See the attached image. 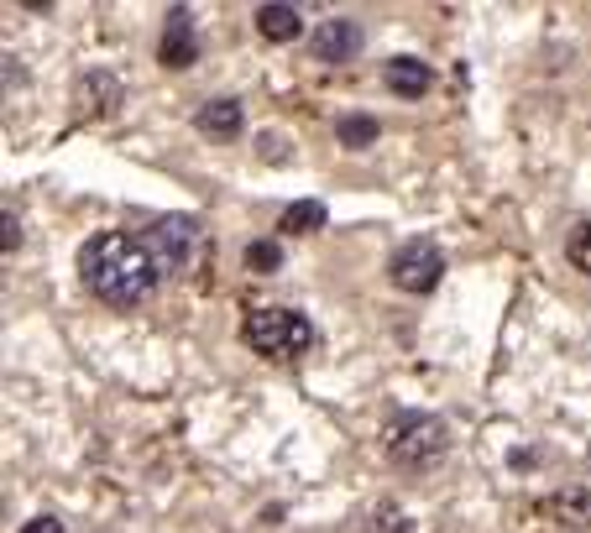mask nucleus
Listing matches in <instances>:
<instances>
[{"mask_svg":"<svg viewBox=\"0 0 591 533\" xmlns=\"http://www.w3.org/2000/svg\"><path fill=\"white\" fill-rule=\"evenodd\" d=\"M393 283L403 288V293H429L440 283V272H445V257H440V246L435 241H403L398 251H393Z\"/></svg>","mask_w":591,"mask_h":533,"instance_id":"5","label":"nucleus"},{"mask_svg":"<svg viewBox=\"0 0 591 533\" xmlns=\"http://www.w3.org/2000/svg\"><path fill=\"white\" fill-rule=\"evenodd\" d=\"M257 32L267 42H293L304 32V16H299V6H262L257 11Z\"/></svg>","mask_w":591,"mask_h":533,"instance_id":"10","label":"nucleus"},{"mask_svg":"<svg viewBox=\"0 0 591 533\" xmlns=\"http://www.w3.org/2000/svg\"><path fill=\"white\" fill-rule=\"evenodd\" d=\"M377 121L372 115H340L335 121V136H340V147H351V152H367L372 142H377Z\"/></svg>","mask_w":591,"mask_h":533,"instance_id":"12","label":"nucleus"},{"mask_svg":"<svg viewBox=\"0 0 591 533\" xmlns=\"http://www.w3.org/2000/svg\"><path fill=\"white\" fill-rule=\"evenodd\" d=\"M257 152H262L267 162H288V136H278V131H262V136H257Z\"/></svg>","mask_w":591,"mask_h":533,"instance_id":"16","label":"nucleus"},{"mask_svg":"<svg viewBox=\"0 0 591 533\" xmlns=\"http://www.w3.org/2000/svg\"><path fill=\"white\" fill-rule=\"evenodd\" d=\"M157 58H163L168 68L199 63V42H194V27H189V11L184 6L168 11V32H163V42H157Z\"/></svg>","mask_w":591,"mask_h":533,"instance_id":"8","label":"nucleus"},{"mask_svg":"<svg viewBox=\"0 0 591 533\" xmlns=\"http://www.w3.org/2000/svg\"><path fill=\"white\" fill-rule=\"evenodd\" d=\"M309 53L320 58V63H351L361 53V27H356V21H346V16H330V21L314 27Z\"/></svg>","mask_w":591,"mask_h":533,"instance_id":"6","label":"nucleus"},{"mask_svg":"<svg viewBox=\"0 0 591 533\" xmlns=\"http://www.w3.org/2000/svg\"><path fill=\"white\" fill-rule=\"evenodd\" d=\"M246 345H252L257 356L293 361L314 345V324L299 309H252L246 314Z\"/></svg>","mask_w":591,"mask_h":533,"instance_id":"2","label":"nucleus"},{"mask_svg":"<svg viewBox=\"0 0 591 533\" xmlns=\"http://www.w3.org/2000/svg\"><path fill=\"white\" fill-rule=\"evenodd\" d=\"M142 246L152 251L157 272H184L194 262V251H199V220L194 215H157L147 225Z\"/></svg>","mask_w":591,"mask_h":533,"instance_id":"4","label":"nucleus"},{"mask_svg":"<svg viewBox=\"0 0 591 533\" xmlns=\"http://www.w3.org/2000/svg\"><path fill=\"white\" fill-rule=\"evenodd\" d=\"M79 272H84V288L110 309H142L147 298L157 293V262L152 251L126 236V230H100L79 246Z\"/></svg>","mask_w":591,"mask_h":533,"instance_id":"1","label":"nucleus"},{"mask_svg":"<svg viewBox=\"0 0 591 533\" xmlns=\"http://www.w3.org/2000/svg\"><path fill=\"white\" fill-rule=\"evenodd\" d=\"M565 257H571V267H576V272H586V277H591V220L571 230V241H565Z\"/></svg>","mask_w":591,"mask_h":533,"instance_id":"14","label":"nucleus"},{"mask_svg":"<svg viewBox=\"0 0 591 533\" xmlns=\"http://www.w3.org/2000/svg\"><path fill=\"white\" fill-rule=\"evenodd\" d=\"M450 445V429L435 419V413H398V419L388 424V455L398 460V466H435V460L445 455Z\"/></svg>","mask_w":591,"mask_h":533,"instance_id":"3","label":"nucleus"},{"mask_svg":"<svg viewBox=\"0 0 591 533\" xmlns=\"http://www.w3.org/2000/svg\"><path fill=\"white\" fill-rule=\"evenodd\" d=\"M246 267H252V272H278L283 267V246L278 241H252V246H246Z\"/></svg>","mask_w":591,"mask_h":533,"instance_id":"13","label":"nucleus"},{"mask_svg":"<svg viewBox=\"0 0 591 533\" xmlns=\"http://www.w3.org/2000/svg\"><path fill=\"white\" fill-rule=\"evenodd\" d=\"M194 126H199V136H210V142H231V136H241V126H246V105L236 95H215V100L199 105Z\"/></svg>","mask_w":591,"mask_h":533,"instance_id":"7","label":"nucleus"},{"mask_svg":"<svg viewBox=\"0 0 591 533\" xmlns=\"http://www.w3.org/2000/svg\"><path fill=\"white\" fill-rule=\"evenodd\" d=\"M21 533H68L63 518H32V523H21Z\"/></svg>","mask_w":591,"mask_h":533,"instance_id":"17","label":"nucleus"},{"mask_svg":"<svg viewBox=\"0 0 591 533\" xmlns=\"http://www.w3.org/2000/svg\"><path fill=\"white\" fill-rule=\"evenodd\" d=\"M278 225L288 230V236H309V230L325 225V204H320V199H293Z\"/></svg>","mask_w":591,"mask_h":533,"instance_id":"11","label":"nucleus"},{"mask_svg":"<svg viewBox=\"0 0 591 533\" xmlns=\"http://www.w3.org/2000/svg\"><path fill=\"white\" fill-rule=\"evenodd\" d=\"M382 79H388V89L398 100H424L429 84H435V68H429L424 58H388Z\"/></svg>","mask_w":591,"mask_h":533,"instance_id":"9","label":"nucleus"},{"mask_svg":"<svg viewBox=\"0 0 591 533\" xmlns=\"http://www.w3.org/2000/svg\"><path fill=\"white\" fill-rule=\"evenodd\" d=\"M555 507H560V513H571L565 523H591V497H586V492H576V486H571V492H560V497H555Z\"/></svg>","mask_w":591,"mask_h":533,"instance_id":"15","label":"nucleus"}]
</instances>
